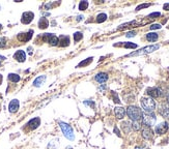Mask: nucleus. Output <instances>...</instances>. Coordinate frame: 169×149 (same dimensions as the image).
<instances>
[{"mask_svg": "<svg viewBox=\"0 0 169 149\" xmlns=\"http://www.w3.org/2000/svg\"><path fill=\"white\" fill-rule=\"evenodd\" d=\"M39 123H41V119H39V117H35V118H33V119H31L30 121H28V123H27L26 125L30 130H35V128H39Z\"/></svg>", "mask_w": 169, "mask_h": 149, "instance_id": "9b49d317", "label": "nucleus"}, {"mask_svg": "<svg viewBox=\"0 0 169 149\" xmlns=\"http://www.w3.org/2000/svg\"><path fill=\"white\" fill-rule=\"evenodd\" d=\"M114 113H115V116L118 118V119H123V118L126 116L127 111H126V109H123V107H116V108L114 109Z\"/></svg>", "mask_w": 169, "mask_h": 149, "instance_id": "2eb2a0df", "label": "nucleus"}, {"mask_svg": "<svg viewBox=\"0 0 169 149\" xmlns=\"http://www.w3.org/2000/svg\"><path fill=\"white\" fill-rule=\"evenodd\" d=\"M41 37L43 39L44 41H47V43H49L52 46H57L58 43H59L58 37L53 33H44Z\"/></svg>", "mask_w": 169, "mask_h": 149, "instance_id": "423d86ee", "label": "nucleus"}, {"mask_svg": "<svg viewBox=\"0 0 169 149\" xmlns=\"http://www.w3.org/2000/svg\"><path fill=\"white\" fill-rule=\"evenodd\" d=\"M8 80L14 83H17V82L20 81V76L17 74H8Z\"/></svg>", "mask_w": 169, "mask_h": 149, "instance_id": "b1692460", "label": "nucleus"}, {"mask_svg": "<svg viewBox=\"0 0 169 149\" xmlns=\"http://www.w3.org/2000/svg\"><path fill=\"white\" fill-rule=\"evenodd\" d=\"M131 126H132V130H139L141 128L139 121H133V122L131 123Z\"/></svg>", "mask_w": 169, "mask_h": 149, "instance_id": "a878e982", "label": "nucleus"}, {"mask_svg": "<svg viewBox=\"0 0 169 149\" xmlns=\"http://www.w3.org/2000/svg\"><path fill=\"white\" fill-rule=\"evenodd\" d=\"M163 8H164L165 10H169V3H165L164 6H163Z\"/></svg>", "mask_w": 169, "mask_h": 149, "instance_id": "f704fd0d", "label": "nucleus"}, {"mask_svg": "<svg viewBox=\"0 0 169 149\" xmlns=\"http://www.w3.org/2000/svg\"><path fill=\"white\" fill-rule=\"evenodd\" d=\"M142 123L145 125V126H148V128H152V125H155L156 123V116L154 113H145L143 114L142 116Z\"/></svg>", "mask_w": 169, "mask_h": 149, "instance_id": "39448f33", "label": "nucleus"}, {"mask_svg": "<svg viewBox=\"0 0 169 149\" xmlns=\"http://www.w3.org/2000/svg\"><path fill=\"white\" fill-rule=\"evenodd\" d=\"M2 80H3L2 76H1V74H0V84H1V83H2Z\"/></svg>", "mask_w": 169, "mask_h": 149, "instance_id": "e433bc0d", "label": "nucleus"}, {"mask_svg": "<svg viewBox=\"0 0 169 149\" xmlns=\"http://www.w3.org/2000/svg\"><path fill=\"white\" fill-rule=\"evenodd\" d=\"M127 114L130 117V119L132 121H140L142 120L143 113L141 109H139L136 106H129L127 109Z\"/></svg>", "mask_w": 169, "mask_h": 149, "instance_id": "f257e3e1", "label": "nucleus"}, {"mask_svg": "<svg viewBox=\"0 0 169 149\" xmlns=\"http://www.w3.org/2000/svg\"><path fill=\"white\" fill-rule=\"evenodd\" d=\"M73 37H74V41H79L80 39H82L83 37V34L81 33V32H75V33L73 34Z\"/></svg>", "mask_w": 169, "mask_h": 149, "instance_id": "bb28decb", "label": "nucleus"}, {"mask_svg": "<svg viewBox=\"0 0 169 149\" xmlns=\"http://www.w3.org/2000/svg\"><path fill=\"white\" fill-rule=\"evenodd\" d=\"M92 59H94V58H92V57L87 58V59H85V60H83L82 62H80L79 64L77 65V68H84V66H87V65L90 64V63L92 62Z\"/></svg>", "mask_w": 169, "mask_h": 149, "instance_id": "4be33fe9", "label": "nucleus"}, {"mask_svg": "<svg viewBox=\"0 0 169 149\" xmlns=\"http://www.w3.org/2000/svg\"><path fill=\"white\" fill-rule=\"evenodd\" d=\"M146 93L150 95V97L152 99H157V97H160V96L162 95L163 92L162 90L158 87H150V88H148L146 89Z\"/></svg>", "mask_w": 169, "mask_h": 149, "instance_id": "0eeeda50", "label": "nucleus"}, {"mask_svg": "<svg viewBox=\"0 0 169 149\" xmlns=\"http://www.w3.org/2000/svg\"><path fill=\"white\" fill-rule=\"evenodd\" d=\"M142 137L146 140H150L152 138V130L150 128H148V126H145L144 128L142 130Z\"/></svg>", "mask_w": 169, "mask_h": 149, "instance_id": "f3484780", "label": "nucleus"}, {"mask_svg": "<svg viewBox=\"0 0 169 149\" xmlns=\"http://www.w3.org/2000/svg\"><path fill=\"white\" fill-rule=\"evenodd\" d=\"M161 16V14L160 12H152V14H148V19H155V18H157V17H160Z\"/></svg>", "mask_w": 169, "mask_h": 149, "instance_id": "2f4dec72", "label": "nucleus"}, {"mask_svg": "<svg viewBox=\"0 0 169 149\" xmlns=\"http://www.w3.org/2000/svg\"><path fill=\"white\" fill-rule=\"evenodd\" d=\"M49 26V22L46 18H41L39 21V27L41 29H46Z\"/></svg>", "mask_w": 169, "mask_h": 149, "instance_id": "aec40b11", "label": "nucleus"}, {"mask_svg": "<svg viewBox=\"0 0 169 149\" xmlns=\"http://www.w3.org/2000/svg\"><path fill=\"white\" fill-rule=\"evenodd\" d=\"M96 80L99 83H105L108 80V74H105V72H100L96 76Z\"/></svg>", "mask_w": 169, "mask_h": 149, "instance_id": "a211bd4d", "label": "nucleus"}, {"mask_svg": "<svg viewBox=\"0 0 169 149\" xmlns=\"http://www.w3.org/2000/svg\"><path fill=\"white\" fill-rule=\"evenodd\" d=\"M140 103H141V107L143 108V110L145 111V113H154V111L156 109V101H154V99L152 97H142L140 99Z\"/></svg>", "mask_w": 169, "mask_h": 149, "instance_id": "f03ea898", "label": "nucleus"}, {"mask_svg": "<svg viewBox=\"0 0 169 149\" xmlns=\"http://www.w3.org/2000/svg\"><path fill=\"white\" fill-rule=\"evenodd\" d=\"M5 60V57H3V56H0V64H1V61Z\"/></svg>", "mask_w": 169, "mask_h": 149, "instance_id": "c9c22d12", "label": "nucleus"}, {"mask_svg": "<svg viewBox=\"0 0 169 149\" xmlns=\"http://www.w3.org/2000/svg\"><path fill=\"white\" fill-rule=\"evenodd\" d=\"M158 37H159V36H158V34L156 33V32H150V33L146 34V39H148V41H152V43L157 41Z\"/></svg>", "mask_w": 169, "mask_h": 149, "instance_id": "412c9836", "label": "nucleus"}, {"mask_svg": "<svg viewBox=\"0 0 169 149\" xmlns=\"http://www.w3.org/2000/svg\"><path fill=\"white\" fill-rule=\"evenodd\" d=\"M34 18V14L31 12H25L24 14H22V18H21V22L23 24H29L30 22L33 20Z\"/></svg>", "mask_w": 169, "mask_h": 149, "instance_id": "6e6552de", "label": "nucleus"}, {"mask_svg": "<svg viewBox=\"0 0 169 149\" xmlns=\"http://www.w3.org/2000/svg\"><path fill=\"white\" fill-rule=\"evenodd\" d=\"M14 58L17 61H19V62H24L25 59H26V54H25L24 51L19 50V51H17V52L15 53Z\"/></svg>", "mask_w": 169, "mask_h": 149, "instance_id": "4468645a", "label": "nucleus"}, {"mask_svg": "<svg viewBox=\"0 0 169 149\" xmlns=\"http://www.w3.org/2000/svg\"><path fill=\"white\" fill-rule=\"evenodd\" d=\"M46 76H39V77H37L35 80H34V82H33V85L35 87H39V86H42V85L44 84V82L46 81Z\"/></svg>", "mask_w": 169, "mask_h": 149, "instance_id": "6ab92c4d", "label": "nucleus"}, {"mask_svg": "<svg viewBox=\"0 0 169 149\" xmlns=\"http://www.w3.org/2000/svg\"><path fill=\"white\" fill-rule=\"evenodd\" d=\"M150 29H152V30H155V29H160L161 28V25L160 24H152V26L150 27Z\"/></svg>", "mask_w": 169, "mask_h": 149, "instance_id": "473e14b6", "label": "nucleus"}, {"mask_svg": "<svg viewBox=\"0 0 169 149\" xmlns=\"http://www.w3.org/2000/svg\"><path fill=\"white\" fill-rule=\"evenodd\" d=\"M5 46H6V39L0 37V48H4Z\"/></svg>", "mask_w": 169, "mask_h": 149, "instance_id": "7c9ffc66", "label": "nucleus"}, {"mask_svg": "<svg viewBox=\"0 0 169 149\" xmlns=\"http://www.w3.org/2000/svg\"><path fill=\"white\" fill-rule=\"evenodd\" d=\"M135 35H136L135 31H130V32H128V33L126 34L127 37H133V36H135Z\"/></svg>", "mask_w": 169, "mask_h": 149, "instance_id": "72a5a7b5", "label": "nucleus"}, {"mask_svg": "<svg viewBox=\"0 0 169 149\" xmlns=\"http://www.w3.org/2000/svg\"><path fill=\"white\" fill-rule=\"evenodd\" d=\"M107 20V14H100L97 17V22L98 23H103Z\"/></svg>", "mask_w": 169, "mask_h": 149, "instance_id": "393cba45", "label": "nucleus"}, {"mask_svg": "<svg viewBox=\"0 0 169 149\" xmlns=\"http://www.w3.org/2000/svg\"><path fill=\"white\" fill-rule=\"evenodd\" d=\"M168 128H169L168 123L162 122V123H160V124H158L157 126H156L155 132H157L158 135H163V134H165V132L168 130Z\"/></svg>", "mask_w": 169, "mask_h": 149, "instance_id": "9d476101", "label": "nucleus"}, {"mask_svg": "<svg viewBox=\"0 0 169 149\" xmlns=\"http://www.w3.org/2000/svg\"><path fill=\"white\" fill-rule=\"evenodd\" d=\"M121 128H123V130H125V132H127V134H128V132H130L131 130H132L131 123L128 122V121H125V122L121 123Z\"/></svg>", "mask_w": 169, "mask_h": 149, "instance_id": "5701e85b", "label": "nucleus"}, {"mask_svg": "<svg viewBox=\"0 0 169 149\" xmlns=\"http://www.w3.org/2000/svg\"><path fill=\"white\" fill-rule=\"evenodd\" d=\"M32 33H33V30H30L27 33H20L18 35V39L22 43H26V41H30L32 37Z\"/></svg>", "mask_w": 169, "mask_h": 149, "instance_id": "f8f14e48", "label": "nucleus"}, {"mask_svg": "<svg viewBox=\"0 0 169 149\" xmlns=\"http://www.w3.org/2000/svg\"><path fill=\"white\" fill-rule=\"evenodd\" d=\"M59 125H60V128L62 130L63 135L66 139H69L70 141H73L75 139V135H74V130H73V128L71 125H69L68 123L65 122H59Z\"/></svg>", "mask_w": 169, "mask_h": 149, "instance_id": "7ed1b4c3", "label": "nucleus"}, {"mask_svg": "<svg viewBox=\"0 0 169 149\" xmlns=\"http://www.w3.org/2000/svg\"><path fill=\"white\" fill-rule=\"evenodd\" d=\"M87 7H88V2H87V1H80V3H79L80 10H85Z\"/></svg>", "mask_w": 169, "mask_h": 149, "instance_id": "cd10ccee", "label": "nucleus"}, {"mask_svg": "<svg viewBox=\"0 0 169 149\" xmlns=\"http://www.w3.org/2000/svg\"><path fill=\"white\" fill-rule=\"evenodd\" d=\"M159 48H160L159 45H152V46H148V47H144V48L140 49V50L136 51V52L130 53L128 56H140V55H144V54L152 53V52H154V51L158 50Z\"/></svg>", "mask_w": 169, "mask_h": 149, "instance_id": "20e7f679", "label": "nucleus"}, {"mask_svg": "<svg viewBox=\"0 0 169 149\" xmlns=\"http://www.w3.org/2000/svg\"><path fill=\"white\" fill-rule=\"evenodd\" d=\"M159 113L164 118H169V103H161V106H160V109H159Z\"/></svg>", "mask_w": 169, "mask_h": 149, "instance_id": "1a4fd4ad", "label": "nucleus"}, {"mask_svg": "<svg viewBox=\"0 0 169 149\" xmlns=\"http://www.w3.org/2000/svg\"><path fill=\"white\" fill-rule=\"evenodd\" d=\"M58 39H59L58 45H59L60 47H68L69 45H70V37H69V36L61 35Z\"/></svg>", "mask_w": 169, "mask_h": 149, "instance_id": "dca6fc26", "label": "nucleus"}, {"mask_svg": "<svg viewBox=\"0 0 169 149\" xmlns=\"http://www.w3.org/2000/svg\"><path fill=\"white\" fill-rule=\"evenodd\" d=\"M148 6H150V3H143V4L138 5V6L136 7V10H142V8H145V7H148Z\"/></svg>", "mask_w": 169, "mask_h": 149, "instance_id": "c756f323", "label": "nucleus"}, {"mask_svg": "<svg viewBox=\"0 0 169 149\" xmlns=\"http://www.w3.org/2000/svg\"><path fill=\"white\" fill-rule=\"evenodd\" d=\"M19 107H20L19 101L18 99H12L10 103V105H8V110H10V113H16L18 109H19Z\"/></svg>", "mask_w": 169, "mask_h": 149, "instance_id": "ddd939ff", "label": "nucleus"}, {"mask_svg": "<svg viewBox=\"0 0 169 149\" xmlns=\"http://www.w3.org/2000/svg\"><path fill=\"white\" fill-rule=\"evenodd\" d=\"M1 29H2V25L0 24V30H1Z\"/></svg>", "mask_w": 169, "mask_h": 149, "instance_id": "4c0bfd02", "label": "nucleus"}, {"mask_svg": "<svg viewBox=\"0 0 169 149\" xmlns=\"http://www.w3.org/2000/svg\"><path fill=\"white\" fill-rule=\"evenodd\" d=\"M123 46L126 49H136L137 48V45H136V43H125Z\"/></svg>", "mask_w": 169, "mask_h": 149, "instance_id": "c85d7f7f", "label": "nucleus"}]
</instances>
